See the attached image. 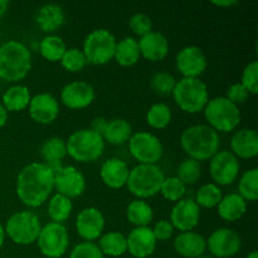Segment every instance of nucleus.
Here are the masks:
<instances>
[{
  "label": "nucleus",
  "instance_id": "obj_1",
  "mask_svg": "<svg viewBox=\"0 0 258 258\" xmlns=\"http://www.w3.org/2000/svg\"><path fill=\"white\" fill-rule=\"evenodd\" d=\"M54 189V174L44 163H30L17 178V196L24 206L37 208L44 204Z\"/></svg>",
  "mask_w": 258,
  "mask_h": 258
},
{
  "label": "nucleus",
  "instance_id": "obj_2",
  "mask_svg": "<svg viewBox=\"0 0 258 258\" xmlns=\"http://www.w3.org/2000/svg\"><path fill=\"white\" fill-rule=\"evenodd\" d=\"M32 68V54L24 43L8 40L0 45V80L17 82Z\"/></svg>",
  "mask_w": 258,
  "mask_h": 258
},
{
  "label": "nucleus",
  "instance_id": "obj_3",
  "mask_svg": "<svg viewBox=\"0 0 258 258\" xmlns=\"http://www.w3.org/2000/svg\"><path fill=\"white\" fill-rule=\"evenodd\" d=\"M180 145L189 158L201 163L218 153L221 141L218 133L208 125H193L183 131Z\"/></svg>",
  "mask_w": 258,
  "mask_h": 258
},
{
  "label": "nucleus",
  "instance_id": "obj_4",
  "mask_svg": "<svg viewBox=\"0 0 258 258\" xmlns=\"http://www.w3.org/2000/svg\"><path fill=\"white\" fill-rule=\"evenodd\" d=\"M171 95L178 107L188 113L202 112L209 101L208 87L199 78H181L176 81Z\"/></svg>",
  "mask_w": 258,
  "mask_h": 258
},
{
  "label": "nucleus",
  "instance_id": "obj_5",
  "mask_svg": "<svg viewBox=\"0 0 258 258\" xmlns=\"http://www.w3.org/2000/svg\"><path fill=\"white\" fill-rule=\"evenodd\" d=\"M164 179L165 175L156 164H139L130 170L126 185L133 196L144 201L160 191Z\"/></svg>",
  "mask_w": 258,
  "mask_h": 258
},
{
  "label": "nucleus",
  "instance_id": "obj_6",
  "mask_svg": "<svg viewBox=\"0 0 258 258\" xmlns=\"http://www.w3.org/2000/svg\"><path fill=\"white\" fill-rule=\"evenodd\" d=\"M66 148L68 155L76 161L92 163L103 154L105 140L91 128H81L68 138Z\"/></svg>",
  "mask_w": 258,
  "mask_h": 258
},
{
  "label": "nucleus",
  "instance_id": "obj_7",
  "mask_svg": "<svg viewBox=\"0 0 258 258\" xmlns=\"http://www.w3.org/2000/svg\"><path fill=\"white\" fill-rule=\"evenodd\" d=\"M209 127L214 131L231 133L241 122V111L226 96H218L208 101L203 110Z\"/></svg>",
  "mask_w": 258,
  "mask_h": 258
},
{
  "label": "nucleus",
  "instance_id": "obj_8",
  "mask_svg": "<svg viewBox=\"0 0 258 258\" xmlns=\"http://www.w3.org/2000/svg\"><path fill=\"white\" fill-rule=\"evenodd\" d=\"M4 229L14 243L28 246L37 242L42 226L37 214L30 211H20L8 219Z\"/></svg>",
  "mask_w": 258,
  "mask_h": 258
},
{
  "label": "nucleus",
  "instance_id": "obj_9",
  "mask_svg": "<svg viewBox=\"0 0 258 258\" xmlns=\"http://www.w3.org/2000/svg\"><path fill=\"white\" fill-rule=\"evenodd\" d=\"M116 38L110 30L95 29L86 37L83 42V54H85L87 63L92 64H106L110 62L115 55Z\"/></svg>",
  "mask_w": 258,
  "mask_h": 258
},
{
  "label": "nucleus",
  "instance_id": "obj_10",
  "mask_svg": "<svg viewBox=\"0 0 258 258\" xmlns=\"http://www.w3.org/2000/svg\"><path fill=\"white\" fill-rule=\"evenodd\" d=\"M38 247L43 256L48 258H60L70 246V236L67 228L60 223L50 222L42 227L37 238Z\"/></svg>",
  "mask_w": 258,
  "mask_h": 258
},
{
  "label": "nucleus",
  "instance_id": "obj_11",
  "mask_svg": "<svg viewBox=\"0 0 258 258\" xmlns=\"http://www.w3.org/2000/svg\"><path fill=\"white\" fill-rule=\"evenodd\" d=\"M128 151L140 164H156L163 156L164 148L158 136L146 131H139L131 135Z\"/></svg>",
  "mask_w": 258,
  "mask_h": 258
},
{
  "label": "nucleus",
  "instance_id": "obj_12",
  "mask_svg": "<svg viewBox=\"0 0 258 258\" xmlns=\"http://www.w3.org/2000/svg\"><path fill=\"white\" fill-rule=\"evenodd\" d=\"M209 160V171L217 185H231L237 180L239 174L238 158L231 151H218Z\"/></svg>",
  "mask_w": 258,
  "mask_h": 258
},
{
  "label": "nucleus",
  "instance_id": "obj_13",
  "mask_svg": "<svg viewBox=\"0 0 258 258\" xmlns=\"http://www.w3.org/2000/svg\"><path fill=\"white\" fill-rule=\"evenodd\" d=\"M242 247V239L234 229L219 228L212 232L207 241V248L212 256L218 258L233 257Z\"/></svg>",
  "mask_w": 258,
  "mask_h": 258
},
{
  "label": "nucleus",
  "instance_id": "obj_14",
  "mask_svg": "<svg viewBox=\"0 0 258 258\" xmlns=\"http://www.w3.org/2000/svg\"><path fill=\"white\" fill-rule=\"evenodd\" d=\"M54 188L67 198H77L86 190V178L76 166H62L54 173Z\"/></svg>",
  "mask_w": 258,
  "mask_h": 258
},
{
  "label": "nucleus",
  "instance_id": "obj_15",
  "mask_svg": "<svg viewBox=\"0 0 258 258\" xmlns=\"http://www.w3.org/2000/svg\"><path fill=\"white\" fill-rule=\"evenodd\" d=\"M175 64L183 78H199L207 68V57L199 47L188 45L179 50Z\"/></svg>",
  "mask_w": 258,
  "mask_h": 258
},
{
  "label": "nucleus",
  "instance_id": "obj_16",
  "mask_svg": "<svg viewBox=\"0 0 258 258\" xmlns=\"http://www.w3.org/2000/svg\"><path fill=\"white\" fill-rule=\"evenodd\" d=\"M95 97V88L85 81H73L67 83L60 92V101L71 110H82L88 107Z\"/></svg>",
  "mask_w": 258,
  "mask_h": 258
},
{
  "label": "nucleus",
  "instance_id": "obj_17",
  "mask_svg": "<svg viewBox=\"0 0 258 258\" xmlns=\"http://www.w3.org/2000/svg\"><path fill=\"white\" fill-rule=\"evenodd\" d=\"M201 219V208L193 199L176 202L170 213V223L180 232L194 231Z\"/></svg>",
  "mask_w": 258,
  "mask_h": 258
},
{
  "label": "nucleus",
  "instance_id": "obj_18",
  "mask_svg": "<svg viewBox=\"0 0 258 258\" xmlns=\"http://www.w3.org/2000/svg\"><path fill=\"white\" fill-rule=\"evenodd\" d=\"M76 228L85 242L96 241L102 236L105 228V217L102 212L95 207L82 209L76 219Z\"/></svg>",
  "mask_w": 258,
  "mask_h": 258
},
{
  "label": "nucleus",
  "instance_id": "obj_19",
  "mask_svg": "<svg viewBox=\"0 0 258 258\" xmlns=\"http://www.w3.org/2000/svg\"><path fill=\"white\" fill-rule=\"evenodd\" d=\"M29 115L33 121L42 125L52 123L59 113V105L54 96L49 93H38L30 98Z\"/></svg>",
  "mask_w": 258,
  "mask_h": 258
},
{
  "label": "nucleus",
  "instance_id": "obj_20",
  "mask_svg": "<svg viewBox=\"0 0 258 258\" xmlns=\"http://www.w3.org/2000/svg\"><path fill=\"white\" fill-rule=\"evenodd\" d=\"M127 252L136 258H146L155 252L156 241L150 227H135L128 233L127 238Z\"/></svg>",
  "mask_w": 258,
  "mask_h": 258
},
{
  "label": "nucleus",
  "instance_id": "obj_21",
  "mask_svg": "<svg viewBox=\"0 0 258 258\" xmlns=\"http://www.w3.org/2000/svg\"><path fill=\"white\" fill-rule=\"evenodd\" d=\"M138 43L140 48V54L150 62L163 60L169 53L168 38L160 32L151 30L150 33L141 37Z\"/></svg>",
  "mask_w": 258,
  "mask_h": 258
},
{
  "label": "nucleus",
  "instance_id": "obj_22",
  "mask_svg": "<svg viewBox=\"0 0 258 258\" xmlns=\"http://www.w3.org/2000/svg\"><path fill=\"white\" fill-rule=\"evenodd\" d=\"M231 153L236 158L252 159L258 154V134L253 128H241L231 139Z\"/></svg>",
  "mask_w": 258,
  "mask_h": 258
},
{
  "label": "nucleus",
  "instance_id": "obj_23",
  "mask_svg": "<svg viewBox=\"0 0 258 258\" xmlns=\"http://www.w3.org/2000/svg\"><path fill=\"white\" fill-rule=\"evenodd\" d=\"M130 174L127 164L117 158L106 160L101 166L100 175L105 185L111 189H120L126 185Z\"/></svg>",
  "mask_w": 258,
  "mask_h": 258
},
{
  "label": "nucleus",
  "instance_id": "obj_24",
  "mask_svg": "<svg viewBox=\"0 0 258 258\" xmlns=\"http://www.w3.org/2000/svg\"><path fill=\"white\" fill-rule=\"evenodd\" d=\"M174 248L176 253L185 258L203 256L207 251V241L197 232H180L174 239Z\"/></svg>",
  "mask_w": 258,
  "mask_h": 258
},
{
  "label": "nucleus",
  "instance_id": "obj_25",
  "mask_svg": "<svg viewBox=\"0 0 258 258\" xmlns=\"http://www.w3.org/2000/svg\"><path fill=\"white\" fill-rule=\"evenodd\" d=\"M64 10L58 4H44L38 9L35 20L43 32L53 33L64 23Z\"/></svg>",
  "mask_w": 258,
  "mask_h": 258
},
{
  "label": "nucleus",
  "instance_id": "obj_26",
  "mask_svg": "<svg viewBox=\"0 0 258 258\" xmlns=\"http://www.w3.org/2000/svg\"><path fill=\"white\" fill-rule=\"evenodd\" d=\"M40 155L42 159L45 161V165L49 166L50 170L54 173L59 168H62V160L67 155V148H66V141L63 139L53 136L48 140L44 141V144L40 148Z\"/></svg>",
  "mask_w": 258,
  "mask_h": 258
},
{
  "label": "nucleus",
  "instance_id": "obj_27",
  "mask_svg": "<svg viewBox=\"0 0 258 258\" xmlns=\"http://www.w3.org/2000/svg\"><path fill=\"white\" fill-rule=\"evenodd\" d=\"M217 208H218V216L223 221L236 222L246 213L247 202L238 193H232L223 197Z\"/></svg>",
  "mask_w": 258,
  "mask_h": 258
},
{
  "label": "nucleus",
  "instance_id": "obj_28",
  "mask_svg": "<svg viewBox=\"0 0 258 258\" xmlns=\"http://www.w3.org/2000/svg\"><path fill=\"white\" fill-rule=\"evenodd\" d=\"M133 135V127L125 118H112L107 121L105 131L102 134L103 140L112 145H122L130 140Z\"/></svg>",
  "mask_w": 258,
  "mask_h": 258
},
{
  "label": "nucleus",
  "instance_id": "obj_29",
  "mask_svg": "<svg viewBox=\"0 0 258 258\" xmlns=\"http://www.w3.org/2000/svg\"><path fill=\"white\" fill-rule=\"evenodd\" d=\"M30 98L32 97H30L29 88L22 85L12 86L3 95V107L7 110V112L23 111L29 106Z\"/></svg>",
  "mask_w": 258,
  "mask_h": 258
},
{
  "label": "nucleus",
  "instance_id": "obj_30",
  "mask_svg": "<svg viewBox=\"0 0 258 258\" xmlns=\"http://www.w3.org/2000/svg\"><path fill=\"white\" fill-rule=\"evenodd\" d=\"M140 55L138 40L133 37H126L116 44L113 58L122 67H131L139 62Z\"/></svg>",
  "mask_w": 258,
  "mask_h": 258
},
{
  "label": "nucleus",
  "instance_id": "obj_31",
  "mask_svg": "<svg viewBox=\"0 0 258 258\" xmlns=\"http://www.w3.org/2000/svg\"><path fill=\"white\" fill-rule=\"evenodd\" d=\"M98 248L101 249L103 256L120 257L127 252V242L126 237L120 232L111 231L100 237Z\"/></svg>",
  "mask_w": 258,
  "mask_h": 258
},
{
  "label": "nucleus",
  "instance_id": "obj_32",
  "mask_svg": "<svg viewBox=\"0 0 258 258\" xmlns=\"http://www.w3.org/2000/svg\"><path fill=\"white\" fill-rule=\"evenodd\" d=\"M126 217L127 221L135 227H149L154 218V212L148 202L143 199H135L127 206Z\"/></svg>",
  "mask_w": 258,
  "mask_h": 258
},
{
  "label": "nucleus",
  "instance_id": "obj_33",
  "mask_svg": "<svg viewBox=\"0 0 258 258\" xmlns=\"http://www.w3.org/2000/svg\"><path fill=\"white\" fill-rule=\"evenodd\" d=\"M72 202L70 198L57 193L48 202V216L54 223H60L67 221L72 213Z\"/></svg>",
  "mask_w": 258,
  "mask_h": 258
},
{
  "label": "nucleus",
  "instance_id": "obj_34",
  "mask_svg": "<svg viewBox=\"0 0 258 258\" xmlns=\"http://www.w3.org/2000/svg\"><path fill=\"white\" fill-rule=\"evenodd\" d=\"M66 49H67V47H66L64 40L60 37H58V35L49 34L40 40V54H42V57L44 58V59L49 60V62H57V60H60V58L64 54Z\"/></svg>",
  "mask_w": 258,
  "mask_h": 258
},
{
  "label": "nucleus",
  "instance_id": "obj_35",
  "mask_svg": "<svg viewBox=\"0 0 258 258\" xmlns=\"http://www.w3.org/2000/svg\"><path fill=\"white\" fill-rule=\"evenodd\" d=\"M223 196H222V190L217 184L208 183L202 185L198 189L196 196V203L198 204L199 208H207L212 209L218 207L219 202L222 201Z\"/></svg>",
  "mask_w": 258,
  "mask_h": 258
},
{
  "label": "nucleus",
  "instance_id": "obj_36",
  "mask_svg": "<svg viewBox=\"0 0 258 258\" xmlns=\"http://www.w3.org/2000/svg\"><path fill=\"white\" fill-rule=\"evenodd\" d=\"M239 196L248 202H256L258 199V169L252 168L241 176L238 183Z\"/></svg>",
  "mask_w": 258,
  "mask_h": 258
},
{
  "label": "nucleus",
  "instance_id": "obj_37",
  "mask_svg": "<svg viewBox=\"0 0 258 258\" xmlns=\"http://www.w3.org/2000/svg\"><path fill=\"white\" fill-rule=\"evenodd\" d=\"M146 121H148L149 126H151L153 128L163 130L171 121L170 107L161 102L154 103L146 113Z\"/></svg>",
  "mask_w": 258,
  "mask_h": 258
},
{
  "label": "nucleus",
  "instance_id": "obj_38",
  "mask_svg": "<svg viewBox=\"0 0 258 258\" xmlns=\"http://www.w3.org/2000/svg\"><path fill=\"white\" fill-rule=\"evenodd\" d=\"M202 175V166L201 163L194 159H185L180 163L178 166V171H176V178L185 185H191V184L197 183Z\"/></svg>",
  "mask_w": 258,
  "mask_h": 258
},
{
  "label": "nucleus",
  "instance_id": "obj_39",
  "mask_svg": "<svg viewBox=\"0 0 258 258\" xmlns=\"http://www.w3.org/2000/svg\"><path fill=\"white\" fill-rule=\"evenodd\" d=\"M185 184L181 183L176 176H168V178L164 179L159 193H161V196H163L166 201L179 202L183 199L184 196H185Z\"/></svg>",
  "mask_w": 258,
  "mask_h": 258
},
{
  "label": "nucleus",
  "instance_id": "obj_40",
  "mask_svg": "<svg viewBox=\"0 0 258 258\" xmlns=\"http://www.w3.org/2000/svg\"><path fill=\"white\" fill-rule=\"evenodd\" d=\"M59 62L62 67L68 72H80L87 64V59H86L82 49H78V48L66 49L64 54L60 58Z\"/></svg>",
  "mask_w": 258,
  "mask_h": 258
},
{
  "label": "nucleus",
  "instance_id": "obj_41",
  "mask_svg": "<svg viewBox=\"0 0 258 258\" xmlns=\"http://www.w3.org/2000/svg\"><path fill=\"white\" fill-rule=\"evenodd\" d=\"M176 80L171 73L158 72L150 78V87L155 93L161 96L171 95L175 87Z\"/></svg>",
  "mask_w": 258,
  "mask_h": 258
},
{
  "label": "nucleus",
  "instance_id": "obj_42",
  "mask_svg": "<svg viewBox=\"0 0 258 258\" xmlns=\"http://www.w3.org/2000/svg\"><path fill=\"white\" fill-rule=\"evenodd\" d=\"M241 85L248 91L249 95H256L258 92V60H253L244 67Z\"/></svg>",
  "mask_w": 258,
  "mask_h": 258
},
{
  "label": "nucleus",
  "instance_id": "obj_43",
  "mask_svg": "<svg viewBox=\"0 0 258 258\" xmlns=\"http://www.w3.org/2000/svg\"><path fill=\"white\" fill-rule=\"evenodd\" d=\"M128 27H130L131 32L139 37H144L148 33L151 32L153 29V22H151L150 17L143 13H136L128 20Z\"/></svg>",
  "mask_w": 258,
  "mask_h": 258
},
{
  "label": "nucleus",
  "instance_id": "obj_44",
  "mask_svg": "<svg viewBox=\"0 0 258 258\" xmlns=\"http://www.w3.org/2000/svg\"><path fill=\"white\" fill-rule=\"evenodd\" d=\"M70 258H105L98 246L93 242H82L75 246Z\"/></svg>",
  "mask_w": 258,
  "mask_h": 258
},
{
  "label": "nucleus",
  "instance_id": "obj_45",
  "mask_svg": "<svg viewBox=\"0 0 258 258\" xmlns=\"http://www.w3.org/2000/svg\"><path fill=\"white\" fill-rule=\"evenodd\" d=\"M249 97V93L241 83H234L231 87L227 90V96L226 98H228L232 103L238 106L239 103L246 102L247 98Z\"/></svg>",
  "mask_w": 258,
  "mask_h": 258
},
{
  "label": "nucleus",
  "instance_id": "obj_46",
  "mask_svg": "<svg viewBox=\"0 0 258 258\" xmlns=\"http://www.w3.org/2000/svg\"><path fill=\"white\" fill-rule=\"evenodd\" d=\"M153 233L155 236L156 241H168L174 233V227L171 226L170 221H166V219H161L158 223L155 224V227L153 228Z\"/></svg>",
  "mask_w": 258,
  "mask_h": 258
},
{
  "label": "nucleus",
  "instance_id": "obj_47",
  "mask_svg": "<svg viewBox=\"0 0 258 258\" xmlns=\"http://www.w3.org/2000/svg\"><path fill=\"white\" fill-rule=\"evenodd\" d=\"M107 121L108 120H106L105 117H96L95 120L92 121V123H91V130L100 134V135L102 136L103 131H105L106 128V125H107Z\"/></svg>",
  "mask_w": 258,
  "mask_h": 258
},
{
  "label": "nucleus",
  "instance_id": "obj_48",
  "mask_svg": "<svg viewBox=\"0 0 258 258\" xmlns=\"http://www.w3.org/2000/svg\"><path fill=\"white\" fill-rule=\"evenodd\" d=\"M212 4L216 5V7L229 8V7H233V5H237L238 3H237L236 0H213Z\"/></svg>",
  "mask_w": 258,
  "mask_h": 258
},
{
  "label": "nucleus",
  "instance_id": "obj_49",
  "mask_svg": "<svg viewBox=\"0 0 258 258\" xmlns=\"http://www.w3.org/2000/svg\"><path fill=\"white\" fill-rule=\"evenodd\" d=\"M7 121H8L7 110L3 107V105H0V128H2L5 123H7Z\"/></svg>",
  "mask_w": 258,
  "mask_h": 258
},
{
  "label": "nucleus",
  "instance_id": "obj_50",
  "mask_svg": "<svg viewBox=\"0 0 258 258\" xmlns=\"http://www.w3.org/2000/svg\"><path fill=\"white\" fill-rule=\"evenodd\" d=\"M8 8H9V2H5V0H0V17L7 13Z\"/></svg>",
  "mask_w": 258,
  "mask_h": 258
},
{
  "label": "nucleus",
  "instance_id": "obj_51",
  "mask_svg": "<svg viewBox=\"0 0 258 258\" xmlns=\"http://www.w3.org/2000/svg\"><path fill=\"white\" fill-rule=\"evenodd\" d=\"M4 241H5V229L4 227H3V224L0 223V248H2V246L4 244Z\"/></svg>",
  "mask_w": 258,
  "mask_h": 258
},
{
  "label": "nucleus",
  "instance_id": "obj_52",
  "mask_svg": "<svg viewBox=\"0 0 258 258\" xmlns=\"http://www.w3.org/2000/svg\"><path fill=\"white\" fill-rule=\"evenodd\" d=\"M247 258H258V252L257 251H252L251 253L247 256Z\"/></svg>",
  "mask_w": 258,
  "mask_h": 258
},
{
  "label": "nucleus",
  "instance_id": "obj_53",
  "mask_svg": "<svg viewBox=\"0 0 258 258\" xmlns=\"http://www.w3.org/2000/svg\"><path fill=\"white\" fill-rule=\"evenodd\" d=\"M197 258H213L212 256H206V254H203V256H199V257H197Z\"/></svg>",
  "mask_w": 258,
  "mask_h": 258
}]
</instances>
